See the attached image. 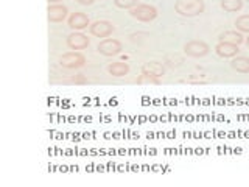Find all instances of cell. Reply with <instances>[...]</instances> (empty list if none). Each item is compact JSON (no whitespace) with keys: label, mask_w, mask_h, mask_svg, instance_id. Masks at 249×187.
I'll return each instance as SVG.
<instances>
[{"label":"cell","mask_w":249,"mask_h":187,"mask_svg":"<svg viewBox=\"0 0 249 187\" xmlns=\"http://www.w3.org/2000/svg\"><path fill=\"white\" fill-rule=\"evenodd\" d=\"M206 10V5L202 0H176L175 11L184 18H195L202 14Z\"/></svg>","instance_id":"6da1fadb"},{"label":"cell","mask_w":249,"mask_h":187,"mask_svg":"<svg viewBox=\"0 0 249 187\" xmlns=\"http://www.w3.org/2000/svg\"><path fill=\"white\" fill-rule=\"evenodd\" d=\"M131 18H134L136 20L140 22H151L158 18V10L153 5H146V3H139L129 11Z\"/></svg>","instance_id":"7a4b0ae2"},{"label":"cell","mask_w":249,"mask_h":187,"mask_svg":"<svg viewBox=\"0 0 249 187\" xmlns=\"http://www.w3.org/2000/svg\"><path fill=\"white\" fill-rule=\"evenodd\" d=\"M123 50V45L119 39H111V37H105L103 41L98 42L97 45V52L103 56H117L120 52Z\"/></svg>","instance_id":"3957f363"},{"label":"cell","mask_w":249,"mask_h":187,"mask_svg":"<svg viewBox=\"0 0 249 187\" xmlns=\"http://www.w3.org/2000/svg\"><path fill=\"white\" fill-rule=\"evenodd\" d=\"M59 64L64 69H80L86 64V58L80 52H67L59 56Z\"/></svg>","instance_id":"277c9868"},{"label":"cell","mask_w":249,"mask_h":187,"mask_svg":"<svg viewBox=\"0 0 249 187\" xmlns=\"http://www.w3.org/2000/svg\"><path fill=\"white\" fill-rule=\"evenodd\" d=\"M184 52L187 56L192 58H204L206 55H209L210 47L204 41H190L184 45Z\"/></svg>","instance_id":"5b68a950"},{"label":"cell","mask_w":249,"mask_h":187,"mask_svg":"<svg viewBox=\"0 0 249 187\" xmlns=\"http://www.w3.org/2000/svg\"><path fill=\"white\" fill-rule=\"evenodd\" d=\"M89 30H90L92 36L107 37V36H111L114 33L115 27L112 25V22H109V20H95V22L89 25Z\"/></svg>","instance_id":"8992f818"},{"label":"cell","mask_w":249,"mask_h":187,"mask_svg":"<svg viewBox=\"0 0 249 187\" xmlns=\"http://www.w3.org/2000/svg\"><path fill=\"white\" fill-rule=\"evenodd\" d=\"M67 47L69 49H72V50H83V49H88L90 41H89V37L80 33V31H73V33H70L67 36Z\"/></svg>","instance_id":"52a82bcc"},{"label":"cell","mask_w":249,"mask_h":187,"mask_svg":"<svg viewBox=\"0 0 249 187\" xmlns=\"http://www.w3.org/2000/svg\"><path fill=\"white\" fill-rule=\"evenodd\" d=\"M67 13H69L67 6L59 3L49 5V8H47V18H49L50 22H62L67 18Z\"/></svg>","instance_id":"ba28073f"},{"label":"cell","mask_w":249,"mask_h":187,"mask_svg":"<svg viewBox=\"0 0 249 187\" xmlns=\"http://www.w3.org/2000/svg\"><path fill=\"white\" fill-rule=\"evenodd\" d=\"M215 52L218 56H221V58H235L240 49H238V45L237 44H231V42H218L215 45Z\"/></svg>","instance_id":"9c48e42d"},{"label":"cell","mask_w":249,"mask_h":187,"mask_svg":"<svg viewBox=\"0 0 249 187\" xmlns=\"http://www.w3.org/2000/svg\"><path fill=\"white\" fill-rule=\"evenodd\" d=\"M88 25H90V20L88 18V14H84V13H73V14H70L69 27L72 28V30L80 31V30L88 28Z\"/></svg>","instance_id":"30bf717a"},{"label":"cell","mask_w":249,"mask_h":187,"mask_svg":"<svg viewBox=\"0 0 249 187\" xmlns=\"http://www.w3.org/2000/svg\"><path fill=\"white\" fill-rule=\"evenodd\" d=\"M142 74L145 75H151L156 78H162L165 75V64H162L159 61H150V62H145L142 66Z\"/></svg>","instance_id":"8fae6325"},{"label":"cell","mask_w":249,"mask_h":187,"mask_svg":"<svg viewBox=\"0 0 249 187\" xmlns=\"http://www.w3.org/2000/svg\"><path fill=\"white\" fill-rule=\"evenodd\" d=\"M107 74L115 78H120L129 74V64L124 61H114L107 66Z\"/></svg>","instance_id":"7c38bea8"},{"label":"cell","mask_w":249,"mask_h":187,"mask_svg":"<svg viewBox=\"0 0 249 187\" xmlns=\"http://www.w3.org/2000/svg\"><path fill=\"white\" fill-rule=\"evenodd\" d=\"M220 39L221 42H231V44H237L240 45L241 42L245 41L243 39V35H241V31H237V30H228L224 31V33L220 35Z\"/></svg>","instance_id":"4fadbf2b"},{"label":"cell","mask_w":249,"mask_h":187,"mask_svg":"<svg viewBox=\"0 0 249 187\" xmlns=\"http://www.w3.org/2000/svg\"><path fill=\"white\" fill-rule=\"evenodd\" d=\"M231 67L240 74H249V58L246 56H235L231 61Z\"/></svg>","instance_id":"5bb4252c"},{"label":"cell","mask_w":249,"mask_h":187,"mask_svg":"<svg viewBox=\"0 0 249 187\" xmlns=\"http://www.w3.org/2000/svg\"><path fill=\"white\" fill-rule=\"evenodd\" d=\"M163 62H165V66H168L171 69H178L184 64V58L178 53H168L163 56Z\"/></svg>","instance_id":"9a60e30c"},{"label":"cell","mask_w":249,"mask_h":187,"mask_svg":"<svg viewBox=\"0 0 249 187\" xmlns=\"http://www.w3.org/2000/svg\"><path fill=\"white\" fill-rule=\"evenodd\" d=\"M221 8L226 13H237L243 8L241 0H221Z\"/></svg>","instance_id":"2e32d148"},{"label":"cell","mask_w":249,"mask_h":187,"mask_svg":"<svg viewBox=\"0 0 249 187\" xmlns=\"http://www.w3.org/2000/svg\"><path fill=\"white\" fill-rule=\"evenodd\" d=\"M235 28L241 33H249V14H243L237 18L235 20Z\"/></svg>","instance_id":"e0dca14e"},{"label":"cell","mask_w":249,"mask_h":187,"mask_svg":"<svg viewBox=\"0 0 249 187\" xmlns=\"http://www.w3.org/2000/svg\"><path fill=\"white\" fill-rule=\"evenodd\" d=\"M114 3L117 8H122V10H132V8L139 5V0H114Z\"/></svg>","instance_id":"ac0fdd59"},{"label":"cell","mask_w":249,"mask_h":187,"mask_svg":"<svg viewBox=\"0 0 249 187\" xmlns=\"http://www.w3.org/2000/svg\"><path fill=\"white\" fill-rule=\"evenodd\" d=\"M137 83L139 84H160V78H156V76H151V75H145L142 74L139 78H137Z\"/></svg>","instance_id":"d6986e66"},{"label":"cell","mask_w":249,"mask_h":187,"mask_svg":"<svg viewBox=\"0 0 249 187\" xmlns=\"http://www.w3.org/2000/svg\"><path fill=\"white\" fill-rule=\"evenodd\" d=\"M78 3L80 5H84V6H89V5H92L93 2H95V0H76Z\"/></svg>","instance_id":"ffe728a7"},{"label":"cell","mask_w":249,"mask_h":187,"mask_svg":"<svg viewBox=\"0 0 249 187\" xmlns=\"http://www.w3.org/2000/svg\"><path fill=\"white\" fill-rule=\"evenodd\" d=\"M62 0H49V5H54V3H59Z\"/></svg>","instance_id":"44dd1931"},{"label":"cell","mask_w":249,"mask_h":187,"mask_svg":"<svg viewBox=\"0 0 249 187\" xmlns=\"http://www.w3.org/2000/svg\"><path fill=\"white\" fill-rule=\"evenodd\" d=\"M245 42H246V47H248V49H249V36L246 37V41H245Z\"/></svg>","instance_id":"7402d4cb"}]
</instances>
